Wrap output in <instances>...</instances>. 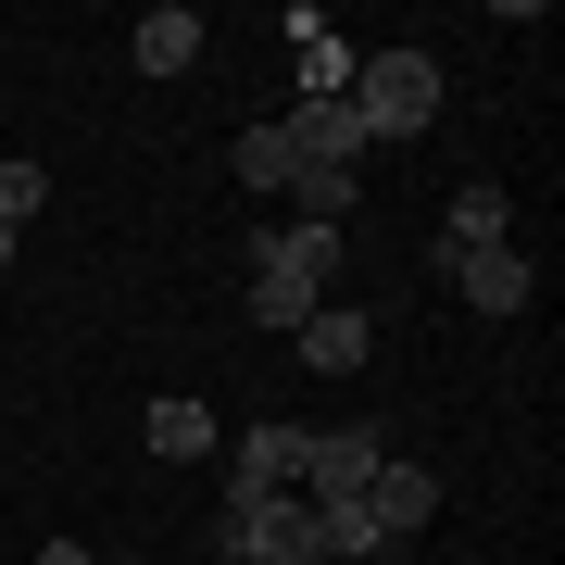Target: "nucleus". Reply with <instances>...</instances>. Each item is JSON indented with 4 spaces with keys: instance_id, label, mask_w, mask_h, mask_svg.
<instances>
[{
    "instance_id": "0eeeda50",
    "label": "nucleus",
    "mask_w": 565,
    "mask_h": 565,
    "mask_svg": "<svg viewBox=\"0 0 565 565\" xmlns=\"http://www.w3.org/2000/svg\"><path fill=\"white\" fill-rule=\"evenodd\" d=\"M277 126H289V151H302V163H340V177H352L364 151H377V139L352 126V102H289Z\"/></svg>"
},
{
    "instance_id": "4468645a",
    "label": "nucleus",
    "mask_w": 565,
    "mask_h": 565,
    "mask_svg": "<svg viewBox=\"0 0 565 565\" xmlns=\"http://www.w3.org/2000/svg\"><path fill=\"white\" fill-rule=\"evenodd\" d=\"M289 202H302V214H289V226H327V239H340V226H352V202H364V189L340 177V163H302V177H289Z\"/></svg>"
},
{
    "instance_id": "9b49d317",
    "label": "nucleus",
    "mask_w": 565,
    "mask_h": 565,
    "mask_svg": "<svg viewBox=\"0 0 565 565\" xmlns=\"http://www.w3.org/2000/svg\"><path fill=\"white\" fill-rule=\"evenodd\" d=\"M226 163H239V189H252V202H289V177H302L289 126H239V139H226Z\"/></svg>"
},
{
    "instance_id": "1a4fd4ad",
    "label": "nucleus",
    "mask_w": 565,
    "mask_h": 565,
    "mask_svg": "<svg viewBox=\"0 0 565 565\" xmlns=\"http://www.w3.org/2000/svg\"><path fill=\"white\" fill-rule=\"evenodd\" d=\"M277 490H302V427H252L239 440V490L226 503H277Z\"/></svg>"
},
{
    "instance_id": "2eb2a0df",
    "label": "nucleus",
    "mask_w": 565,
    "mask_h": 565,
    "mask_svg": "<svg viewBox=\"0 0 565 565\" xmlns=\"http://www.w3.org/2000/svg\"><path fill=\"white\" fill-rule=\"evenodd\" d=\"M490 239H503V189L465 177V189H452V239H440V252H490Z\"/></svg>"
},
{
    "instance_id": "39448f33",
    "label": "nucleus",
    "mask_w": 565,
    "mask_h": 565,
    "mask_svg": "<svg viewBox=\"0 0 565 565\" xmlns=\"http://www.w3.org/2000/svg\"><path fill=\"white\" fill-rule=\"evenodd\" d=\"M364 527H377V553H390V541H427V527H440V478L390 452L377 478H364Z\"/></svg>"
},
{
    "instance_id": "ddd939ff",
    "label": "nucleus",
    "mask_w": 565,
    "mask_h": 565,
    "mask_svg": "<svg viewBox=\"0 0 565 565\" xmlns=\"http://www.w3.org/2000/svg\"><path fill=\"white\" fill-rule=\"evenodd\" d=\"M289 39H302V102H352V63H364V51L327 39L315 13H289Z\"/></svg>"
},
{
    "instance_id": "a211bd4d",
    "label": "nucleus",
    "mask_w": 565,
    "mask_h": 565,
    "mask_svg": "<svg viewBox=\"0 0 565 565\" xmlns=\"http://www.w3.org/2000/svg\"><path fill=\"white\" fill-rule=\"evenodd\" d=\"M202 565H214V553H202Z\"/></svg>"
},
{
    "instance_id": "9d476101",
    "label": "nucleus",
    "mask_w": 565,
    "mask_h": 565,
    "mask_svg": "<svg viewBox=\"0 0 565 565\" xmlns=\"http://www.w3.org/2000/svg\"><path fill=\"white\" fill-rule=\"evenodd\" d=\"M189 63H202V13L189 0H151L139 13V76H189Z\"/></svg>"
},
{
    "instance_id": "20e7f679",
    "label": "nucleus",
    "mask_w": 565,
    "mask_h": 565,
    "mask_svg": "<svg viewBox=\"0 0 565 565\" xmlns=\"http://www.w3.org/2000/svg\"><path fill=\"white\" fill-rule=\"evenodd\" d=\"M390 465V427H302V503H364V478Z\"/></svg>"
},
{
    "instance_id": "423d86ee",
    "label": "nucleus",
    "mask_w": 565,
    "mask_h": 565,
    "mask_svg": "<svg viewBox=\"0 0 565 565\" xmlns=\"http://www.w3.org/2000/svg\"><path fill=\"white\" fill-rule=\"evenodd\" d=\"M289 352H302V364H315V377H352V364H364V352H377V327H364L352 302H315L302 327H289Z\"/></svg>"
},
{
    "instance_id": "dca6fc26",
    "label": "nucleus",
    "mask_w": 565,
    "mask_h": 565,
    "mask_svg": "<svg viewBox=\"0 0 565 565\" xmlns=\"http://www.w3.org/2000/svg\"><path fill=\"white\" fill-rule=\"evenodd\" d=\"M39 565H88V553H76V541H39Z\"/></svg>"
},
{
    "instance_id": "f8f14e48",
    "label": "nucleus",
    "mask_w": 565,
    "mask_h": 565,
    "mask_svg": "<svg viewBox=\"0 0 565 565\" xmlns=\"http://www.w3.org/2000/svg\"><path fill=\"white\" fill-rule=\"evenodd\" d=\"M139 440H151L163 465H202V452H214V415H202V403H189V390H163V403L139 415Z\"/></svg>"
},
{
    "instance_id": "f257e3e1",
    "label": "nucleus",
    "mask_w": 565,
    "mask_h": 565,
    "mask_svg": "<svg viewBox=\"0 0 565 565\" xmlns=\"http://www.w3.org/2000/svg\"><path fill=\"white\" fill-rule=\"evenodd\" d=\"M327 277H340V239H327V226H264V239H252V289H239V315L289 340V327L327 302Z\"/></svg>"
},
{
    "instance_id": "f03ea898",
    "label": "nucleus",
    "mask_w": 565,
    "mask_h": 565,
    "mask_svg": "<svg viewBox=\"0 0 565 565\" xmlns=\"http://www.w3.org/2000/svg\"><path fill=\"white\" fill-rule=\"evenodd\" d=\"M352 126L364 139H427L440 126V51H415V39L364 51L352 63Z\"/></svg>"
},
{
    "instance_id": "7ed1b4c3",
    "label": "nucleus",
    "mask_w": 565,
    "mask_h": 565,
    "mask_svg": "<svg viewBox=\"0 0 565 565\" xmlns=\"http://www.w3.org/2000/svg\"><path fill=\"white\" fill-rule=\"evenodd\" d=\"M214 565H327V527H315L302 490H277V503H226Z\"/></svg>"
},
{
    "instance_id": "6e6552de",
    "label": "nucleus",
    "mask_w": 565,
    "mask_h": 565,
    "mask_svg": "<svg viewBox=\"0 0 565 565\" xmlns=\"http://www.w3.org/2000/svg\"><path fill=\"white\" fill-rule=\"evenodd\" d=\"M452 289L478 315H527V252L515 239H490V252H452Z\"/></svg>"
},
{
    "instance_id": "f3484780",
    "label": "nucleus",
    "mask_w": 565,
    "mask_h": 565,
    "mask_svg": "<svg viewBox=\"0 0 565 565\" xmlns=\"http://www.w3.org/2000/svg\"><path fill=\"white\" fill-rule=\"evenodd\" d=\"M13 252H25V226H0V277H13Z\"/></svg>"
}]
</instances>
